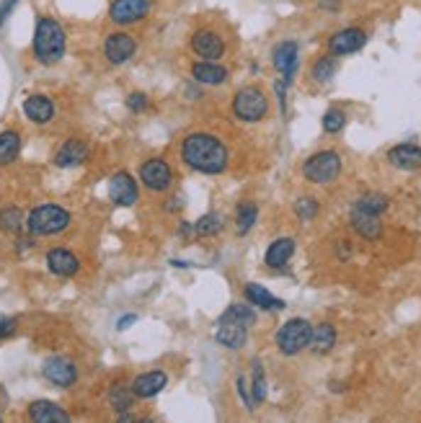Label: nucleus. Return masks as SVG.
I'll return each instance as SVG.
<instances>
[{"mask_svg":"<svg viewBox=\"0 0 421 423\" xmlns=\"http://www.w3.org/2000/svg\"><path fill=\"white\" fill-rule=\"evenodd\" d=\"M181 158L189 168L207 173V176H217L228 168V150L214 134L207 132H194L189 134L181 145Z\"/></svg>","mask_w":421,"mask_h":423,"instance_id":"1","label":"nucleus"},{"mask_svg":"<svg viewBox=\"0 0 421 423\" xmlns=\"http://www.w3.org/2000/svg\"><path fill=\"white\" fill-rule=\"evenodd\" d=\"M256 323V312L248 304H230L217 320L214 339L225 348H241L248 339V328Z\"/></svg>","mask_w":421,"mask_h":423,"instance_id":"2","label":"nucleus"},{"mask_svg":"<svg viewBox=\"0 0 421 423\" xmlns=\"http://www.w3.org/2000/svg\"><path fill=\"white\" fill-rule=\"evenodd\" d=\"M34 57L42 65H55L65 55V31L55 18L42 16L34 28Z\"/></svg>","mask_w":421,"mask_h":423,"instance_id":"3","label":"nucleus"},{"mask_svg":"<svg viewBox=\"0 0 421 423\" xmlns=\"http://www.w3.org/2000/svg\"><path fill=\"white\" fill-rule=\"evenodd\" d=\"M67 225H70V214H67V209H62V207H58V204L36 207V209L29 214V219H26V227H29L31 235L62 233Z\"/></svg>","mask_w":421,"mask_h":423,"instance_id":"4","label":"nucleus"},{"mask_svg":"<svg viewBox=\"0 0 421 423\" xmlns=\"http://www.w3.org/2000/svg\"><path fill=\"white\" fill-rule=\"evenodd\" d=\"M310 333H313V325L307 323L305 317H292V320H287V323L277 331L279 351L285 353V356L300 353L302 348H307V344H310Z\"/></svg>","mask_w":421,"mask_h":423,"instance_id":"5","label":"nucleus"},{"mask_svg":"<svg viewBox=\"0 0 421 423\" xmlns=\"http://www.w3.org/2000/svg\"><path fill=\"white\" fill-rule=\"evenodd\" d=\"M302 173L310 184H331L339 178L341 173V158L334 150H323V153H315L313 158H307L305 165H302Z\"/></svg>","mask_w":421,"mask_h":423,"instance_id":"6","label":"nucleus"},{"mask_svg":"<svg viewBox=\"0 0 421 423\" xmlns=\"http://www.w3.org/2000/svg\"><path fill=\"white\" fill-rule=\"evenodd\" d=\"M266 96L261 88L256 85H246L241 91L236 93V99H233V114H236L241 121H261L266 116Z\"/></svg>","mask_w":421,"mask_h":423,"instance_id":"7","label":"nucleus"},{"mask_svg":"<svg viewBox=\"0 0 421 423\" xmlns=\"http://www.w3.org/2000/svg\"><path fill=\"white\" fill-rule=\"evenodd\" d=\"M140 178H143L145 189H151V191H165L173 184L171 165L165 160H160V158L145 160L143 168H140Z\"/></svg>","mask_w":421,"mask_h":423,"instance_id":"8","label":"nucleus"},{"mask_svg":"<svg viewBox=\"0 0 421 423\" xmlns=\"http://www.w3.org/2000/svg\"><path fill=\"white\" fill-rule=\"evenodd\" d=\"M192 52L202 60H220L225 55V42L212 28H197L192 34Z\"/></svg>","mask_w":421,"mask_h":423,"instance_id":"9","label":"nucleus"},{"mask_svg":"<svg viewBox=\"0 0 421 423\" xmlns=\"http://www.w3.org/2000/svg\"><path fill=\"white\" fill-rule=\"evenodd\" d=\"M148 11H151L148 0H114L111 8H109V18L119 23V26H129V23L143 21Z\"/></svg>","mask_w":421,"mask_h":423,"instance_id":"10","label":"nucleus"},{"mask_svg":"<svg viewBox=\"0 0 421 423\" xmlns=\"http://www.w3.org/2000/svg\"><path fill=\"white\" fill-rule=\"evenodd\" d=\"M42 372L58 388H70L72 382L78 380V367L70 359H65V356H50V359L44 361Z\"/></svg>","mask_w":421,"mask_h":423,"instance_id":"11","label":"nucleus"},{"mask_svg":"<svg viewBox=\"0 0 421 423\" xmlns=\"http://www.w3.org/2000/svg\"><path fill=\"white\" fill-rule=\"evenodd\" d=\"M137 52V42L124 31H116V34H109L106 42H104V55L111 65H124L129 57Z\"/></svg>","mask_w":421,"mask_h":423,"instance_id":"12","label":"nucleus"},{"mask_svg":"<svg viewBox=\"0 0 421 423\" xmlns=\"http://www.w3.org/2000/svg\"><path fill=\"white\" fill-rule=\"evenodd\" d=\"M109 197L116 207H132L137 202V184L127 170H119L109 181Z\"/></svg>","mask_w":421,"mask_h":423,"instance_id":"13","label":"nucleus"},{"mask_svg":"<svg viewBox=\"0 0 421 423\" xmlns=\"http://www.w3.org/2000/svg\"><path fill=\"white\" fill-rule=\"evenodd\" d=\"M364 42H367V34L362 28H341L329 39V50L331 55H351L362 50Z\"/></svg>","mask_w":421,"mask_h":423,"instance_id":"14","label":"nucleus"},{"mask_svg":"<svg viewBox=\"0 0 421 423\" xmlns=\"http://www.w3.org/2000/svg\"><path fill=\"white\" fill-rule=\"evenodd\" d=\"M271 62H274V67L282 72V80L290 83V80H292L295 67H297V44L295 42L277 44L274 52H271Z\"/></svg>","mask_w":421,"mask_h":423,"instance_id":"15","label":"nucleus"},{"mask_svg":"<svg viewBox=\"0 0 421 423\" xmlns=\"http://www.w3.org/2000/svg\"><path fill=\"white\" fill-rule=\"evenodd\" d=\"M388 160L390 165H395L398 170H419L421 168V148L419 145H395V148L388 153Z\"/></svg>","mask_w":421,"mask_h":423,"instance_id":"16","label":"nucleus"},{"mask_svg":"<svg viewBox=\"0 0 421 423\" xmlns=\"http://www.w3.org/2000/svg\"><path fill=\"white\" fill-rule=\"evenodd\" d=\"M351 227L357 230L362 238L367 240H378L383 235V222H380V214H372V211H364L359 207L351 209Z\"/></svg>","mask_w":421,"mask_h":423,"instance_id":"17","label":"nucleus"},{"mask_svg":"<svg viewBox=\"0 0 421 423\" xmlns=\"http://www.w3.org/2000/svg\"><path fill=\"white\" fill-rule=\"evenodd\" d=\"M192 78L202 85H222L228 80V70L214 60H202V62L192 65Z\"/></svg>","mask_w":421,"mask_h":423,"instance_id":"18","label":"nucleus"},{"mask_svg":"<svg viewBox=\"0 0 421 423\" xmlns=\"http://www.w3.org/2000/svg\"><path fill=\"white\" fill-rule=\"evenodd\" d=\"M29 418L36 423H67L70 416L60 408L58 402H50V400H36L29 405Z\"/></svg>","mask_w":421,"mask_h":423,"instance_id":"19","label":"nucleus"},{"mask_svg":"<svg viewBox=\"0 0 421 423\" xmlns=\"http://www.w3.org/2000/svg\"><path fill=\"white\" fill-rule=\"evenodd\" d=\"M47 266H50L52 274L72 276V274H78L80 261L70 253V251H65V248H55V251L47 253Z\"/></svg>","mask_w":421,"mask_h":423,"instance_id":"20","label":"nucleus"},{"mask_svg":"<svg viewBox=\"0 0 421 423\" xmlns=\"http://www.w3.org/2000/svg\"><path fill=\"white\" fill-rule=\"evenodd\" d=\"M88 158V145L83 140H67L62 148L58 150L55 163L60 168H72V165H80V163Z\"/></svg>","mask_w":421,"mask_h":423,"instance_id":"21","label":"nucleus"},{"mask_svg":"<svg viewBox=\"0 0 421 423\" xmlns=\"http://www.w3.org/2000/svg\"><path fill=\"white\" fill-rule=\"evenodd\" d=\"M165 382H168L165 372H158V369L155 372H145L132 382V392H135V397H153L165 388Z\"/></svg>","mask_w":421,"mask_h":423,"instance_id":"22","label":"nucleus"},{"mask_svg":"<svg viewBox=\"0 0 421 423\" xmlns=\"http://www.w3.org/2000/svg\"><path fill=\"white\" fill-rule=\"evenodd\" d=\"M23 114L29 116L34 124H47L55 114V104L47 96H29L23 101Z\"/></svg>","mask_w":421,"mask_h":423,"instance_id":"23","label":"nucleus"},{"mask_svg":"<svg viewBox=\"0 0 421 423\" xmlns=\"http://www.w3.org/2000/svg\"><path fill=\"white\" fill-rule=\"evenodd\" d=\"M246 300H248V304H256L261 310H285V302L271 295L269 290H264L261 284H248L246 287Z\"/></svg>","mask_w":421,"mask_h":423,"instance_id":"24","label":"nucleus"},{"mask_svg":"<svg viewBox=\"0 0 421 423\" xmlns=\"http://www.w3.org/2000/svg\"><path fill=\"white\" fill-rule=\"evenodd\" d=\"M292 253H295V240L292 238L274 240V243L269 246V251H266V266L282 268L290 258H292Z\"/></svg>","mask_w":421,"mask_h":423,"instance_id":"25","label":"nucleus"},{"mask_svg":"<svg viewBox=\"0 0 421 423\" xmlns=\"http://www.w3.org/2000/svg\"><path fill=\"white\" fill-rule=\"evenodd\" d=\"M334 344H336L334 325L321 323V325H315V328H313V333H310V344H307V346H310L315 353H329L331 348H334Z\"/></svg>","mask_w":421,"mask_h":423,"instance_id":"26","label":"nucleus"},{"mask_svg":"<svg viewBox=\"0 0 421 423\" xmlns=\"http://www.w3.org/2000/svg\"><path fill=\"white\" fill-rule=\"evenodd\" d=\"M18 150H21V137L16 129H6L0 132V165H8L18 158Z\"/></svg>","mask_w":421,"mask_h":423,"instance_id":"27","label":"nucleus"},{"mask_svg":"<svg viewBox=\"0 0 421 423\" xmlns=\"http://www.w3.org/2000/svg\"><path fill=\"white\" fill-rule=\"evenodd\" d=\"M132 400H135V392L132 388H124V385H114L109 390V402L116 413H124L127 408H132Z\"/></svg>","mask_w":421,"mask_h":423,"instance_id":"28","label":"nucleus"},{"mask_svg":"<svg viewBox=\"0 0 421 423\" xmlns=\"http://www.w3.org/2000/svg\"><path fill=\"white\" fill-rule=\"evenodd\" d=\"M258 217V209L256 204H251V202H246V204L238 207V217H236V230L241 235H246L253 227V222H256Z\"/></svg>","mask_w":421,"mask_h":423,"instance_id":"29","label":"nucleus"},{"mask_svg":"<svg viewBox=\"0 0 421 423\" xmlns=\"http://www.w3.org/2000/svg\"><path fill=\"white\" fill-rule=\"evenodd\" d=\"M220 230H222V217H220V214H214V211H209V214L199 217V219H197V225H194V233L202 235V238L217 235Z\"/></svg>","mask_w":421,"mask_h":423,"instance_id":"30","label":"nucleus"},{"mask_svg":"<svg viewBox=\"0 0 421 423\" xmlns=\"http://www.w3.org/2000/svg\"><path fill=\"white\" fill-rule=\"evenodd\" d=\"M23 225V214L21 209H16V207H8V209L0 211V230H6V233H18Z\"/></svg>","mask_w":421,"mask_h":423,"instance_id":"31","label":"nucleus"},{"mask_svg":"<svg viewBox=\"0 0 421 423\" xmlns=\"http://www.w3.org/2000/svg\"><path fill=\"white\" fill-rule=\"evenodd\" d=\"M357 207L364 211H372V214H383L388 209V199L383 194H364L357 202Z\"/></svg>","mask_w":421,"mask_h":423,"instance_id":"32","label":"nucleus"},{"mask_svg":"<svg viewBox=\"0 0 421 423\" xmlns=\"http://www.w3.org/2000/svg\"><path fill=\"white\" fill-rule=\"evenodd\" d=\"M251 397H253V402L266 400V377L258 361H253V388H251Z\"/></svg>","mask_w":421,"mask_h":423,"instance_id":"33","label":"nucleus"},{"mask_svg":"<svg viewBox=\"0 0 421 423\" xmlns=\"http://www.w3.org/2000/svg\"><path fill=\"white\" fill-rule=\"evenodd\" d=\"M344 124H346V114H344L341 109H329V111L323 114V129L329 134L341 132Z\"/></svg>","mask_w":421,"mask_h":423,"instance_id":"34","label":"nucleus"},{"mask_svg":"<svg viewBox=\"0 0 421 423\" xmlns=\"http://www.w3.org/2000/svg\"><path fill=\"white\" fill-rule=\"evenodd\" d=\"M334 72H336L334 57H321V60L313 65V78L318 80V83H326V80H331V78H334Z\"/></svg>","mask_w":421,"mask_h":423,"instance_id":"35","label":"nucleus"},{"mask_svg":"<svg viewBox=\"0 0 421 423\" xmlns=\"http://www.w3.org/2000/svg\"><path fill=\"white\" fill-rule=\"evenodd\" d=\"M295 214L302 219V222H310V219L318 214V202L313 197H302L295 202Z\"/></svg>","mask_w":421,"mask_h":423,"instance_id":"36","label":"nucleus"},{"mask_svg":"<svg viewBox=\"0 0 421 423\" xmlns=\"http://www.w3.org/2000/svg\"><path fill=\"white\" fill-rule=\"evenodd\" d=\"M127 109L129 111H145V109H148V96H145V93H129Z\"/></svg>","mask_w":421,"mask_h":423,"instance_id":"37","label":"nucleus"},{"mask_svg":"<svg viewBox=\"0 0 421 423\" xmlns=\"http://www.w3.org/2000/svg\"><path fill=\"white\" fill-rule=\"evenodd\" d=\"M236 385H238V392H241L243 402H246V408L253 410V405H256V402H253V397H251V390H248V385H246V380H243V377H238Z\"/></svg>","mask_w":421,"mask_h":423,"instance_id":"38","label":"nucleus"},{"mask_svg":"<svg viewBox=\"0 0 421 423\" xmlns=\"http://www.w3.org/2000/svg\"><path fill=\"white\" fill-rule=\"evenodd\" d=\"M13 333H16V320H13V317L0 315V339H8V336H13Z\"/></svg>","mask_w":421,"mask_h":423,"instance_id":"39","label":"nucleus"},{"mask_svg":"<svg viewBox=\"0 0 421 423\" xmlns=\"http://www.w3.org/2000/svg\"><path fill=\"white\" fill-rule=\"evenodd\" d=\"M16 3H18V0H6V3L0 6V26L6 23V18H8V16H11V11H13Z\"/></svg>","mask_w":421,"mask_h":423,"instance_id":"40","label":"nucleus"},{"mask_svg":"<svg viewBox=\"0 0 421 423\" xmlns=\"http://www.w3.org/2000/svg\"><path fill=\"white\" fill-rule=\"evenodd\" d=\"M137 320V315H127V317H121L119 320V331H124V328H129V325L135 323Z\"/></svg>","mask_w":421,"mask_h":423,"instance_id":"41","label":"nucleus"}]
</instances>
